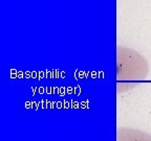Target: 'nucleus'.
<instances>
[{
  "label": "nucleus",
  "mask_w": 151,
  "mask_h": 141,
  "mask_svg": "<svg viewBox=\"0 0 151 141\" xmlns=\"http://www.w3.org/2000/svg\"><path fill=\"white\" fill-rule=\"evenodd\" d=\"M148 63L138 51L127 47L117 48V92L123 93L136 88L147 77Z\"/></svg>",
  "instance_id": "1"
},
{
  "label": "nucleus",
  "mask_w": 151,
  "mask_h": 141,
  "mask_svg": "<svg viewBox=\"0 0 151 141\" xmlns=\"http://www.w3.org/2000/svg\"><path fill=\"white\" fill-rule=\"evenodd\" d=\"M117 141H151V135L138 129L120 126L117 129Z\"/></svg>",
  "instance_id": "2"
}]
</instances>
